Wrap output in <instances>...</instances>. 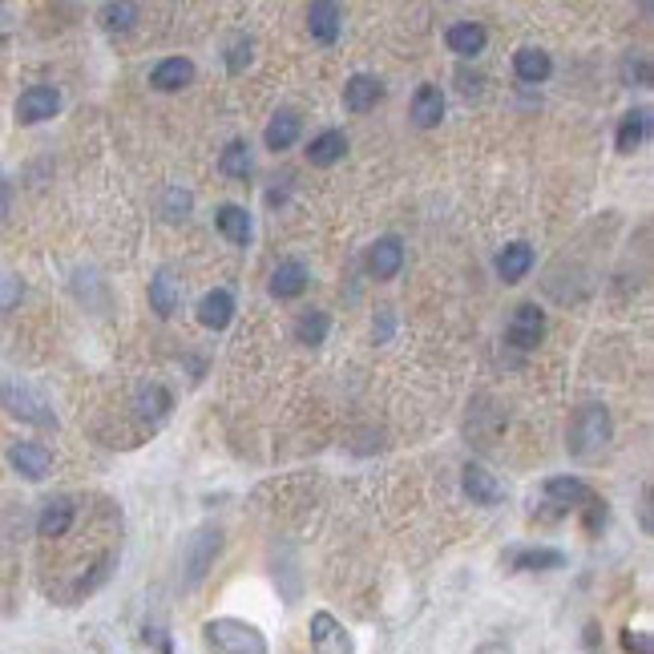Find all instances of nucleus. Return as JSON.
Wrapping results in <instances>:
<instances>
[{"mask_svg":"<svg viewBox=\"0 0 654 654\" xmlns=\"http://www.w3.org/2000/svg\"><path fill=\"white\" fill-rule=\"evenodd\" d=\"M562 566H566V554L550 550V545H537V550H513L509 554V570H517V574H541V570H562Z\"/></svg>","mask_w":654,"mask_h":654,"instance_id":"obj_18","label":"nucleus"},{"mask_svg":"<svg viewBox=\"0 0 654 654\" xmlns=\"http://www.w3.org/2000/svg\"><path fill=\"white\" fill-rule=\"evenodd\" d=\"M5 214H9V178L0 174V218H5Z\"/></svg>","mask_w":654,"mask_h":654,"instance_id":"obj_39","label":"nucleus"},{"mask_svg":"<svg viewBox=\"0 0 654 654\" xmlns=\"http://www.w3.org/2000/svg\"><path fill=\"white\" fill-rule=\"evenodd\" d=\"M622 81H626V85H650V61H646L642 53H630V57L622 61Z\"/></svg>","mask_w":654,"mask_h":654,"instance_id":"obj_34","label":"nucleus"},{"mask_svg":"<svg viewBox=\"0 0 654 654\" xmlns=\"http://www.w3.org/2000/svg\"><path fill=\"white\" fill-rule=\"evenodd\" d=\"M614 436V420H610V408L602 404H586L578 408L574 424H570V457L586 461V457H598Z\"/></svg>","mask_w":654,"mask_h":654,"instance_id":"obj_1","label":"nucleus"},{"mask_svg":"<svg viewBox=\"0 0 654 654\" xmlns=\"http://www.w3.org/2000/svg\"><path fill=\"white\" fill-rule=\"evenodd\" d=\"M202 634H206L214 654H267L263 630L243 622V618H210L202 626Z\"/></svg>","mask_w":654,"mask_h":654,"instance_id":"obj_2","label":"nucleus"},{"mask_svg":"<svg viewBox=\"0 0 654 654\" xmlns=\"http://www.w3.org/2000/svg\"><path fill=\"white\" fill-rule=\"evenodd\" d=\"M384 97V81L372 77V73H356L348 85H344V109L348 114H368V109Z\"/></svg>","mask_w":654,"mask_h":654,"instance_id":"obj_12","label":"nucleus"},{"mask_svg":"<svg viewBox=\"0 0 654 654\" xmlns=\"http://www.w3.org/2000/svg\"><path fill=\"white\" fill-rule=\"evenodd\" d=\"M218 550H223V529H218V525H198L186 537V545H182V578H186L190 590L202 586V578L210 574Z\"/></svg>","mask_w":654,"mask_h":654,"instance_id":"obj_3","label":"nucleus"},{"mask_svg":"<svg viewBox=\"0 0 654 654\" xmlns=\"http://www.w3.org/2000/svg\"><path fill=\"white\" fill-rule=\"evenodd\" d=\"M57 109H61V93H57L53 85H29V89L17 97V122L37 126V122L57 118Z\"/></svg>","mask_w":654,"mask_h":654,"instance_id":"obj_7","label":"nucleus"},{"mask_svg":"<svg viewBox=\"0 0 654 654\" xmlns=\"http://www.w3.org/2000/svg\"><path fill=\"white\" fill-rule=\"evenodd\" d=\"M505 336H509L513 348L533 352V348L541 344V336H545V311H541L537 303H521V307L513 311L509 327H505Z\"/></svg>","mask_w":654,"mask_h":654,"instance_id":"obj_6","label":"nucleus"},{"mask_svg":"<svg viewBox=\"0 0 654 654\" xmlns=\"http://www.w3.org/2000/svg\"><path fill=\"white\" fill-rule=\"evenodd\" d=\"M445 41H449V49H453L457 57L469 61V57H481V53H485L489 33H485V25H477V21H457V25H449Z\"/></svg>","mask_w":654,"mask_h":654,"instance_id":"obj_16","label":"nucleus"},{"mask_svg":"<svg viewBox=\"0 0 654 654\" xmlns=\"http://www.w3.org/2000/svg\"><path fill=\"white\" fill-rule=\"evenodd\" d=\"M586 505H590V513H586V529L598 533V525H606V501H594V497H590Z\"/></svg>","mask_w":654,"mask_h":654,"instance_id":"obj_37","label":"nucleus"},{"mask_svg":"<svg viewBox=\"0 0 654 654\" xmlns=\"http://www.w3.org/2000/svg\"><path fill=\"white\" fill-rule=\"evenodd\" d=\"M190 206H194V198H190V190H182V186H170V190L162 194V214L170 218V223L186 218V214H190Z\"/></svg>","mask_w":654,"mask_h":654,"instance_id":"obj_33","label":"nucleus"},{"mask_svg":"<svg viewBox=\"0 0 654 654\" xmlns=\"http://www.w3.org/2000/svg\"><path fill=\"white\" fill-rule=\"evenodd\" d=\"M170 408H174V400H170V392L162 384H146L138 392V412L146 420H162V416H170Z\"/></svg>","mask_w":654,"mask_h":654,"instance_id":"obj_30","label":"nucleus"},{"mask_svg":"<svg viewBox=\"0 0 654 654\" xmlns=\"http://www.w3.org/2000/svg\"><path fill=\"white\" fill-rule=\"evenodd\" d=\"M307 291V267L299 259H287L271 271V295L275 299H299Z\"/></svg>","mask_w":654,"mask_h":654,"instance_id":"obj_22","label":"nucleus"},{"mask_svg":"<svg viewBox=\"0 0 654 654\" xmlns=\"http://www.w3.org/2000/svg\"><path fill=\"white\" fill-rule=\"evenodd\" d=\"M646 134H650V109H630V114L618 122V138H614L618 154H634L646 142Z\"/></svg>","mask_w":654,"mask_h":654,"instance_id":"obj_25","label":"nucleus"},{"mask_svg":"<svg viewBox=\"0 0 654 654\" xmlns=\"http://www.w3.org/2000/svg\"><path fill=\"white\" fill-rule=\"evenodd\" d=\"M344 154H348V134L344 130H323L307 146V162L311 166H336Z\"/></svg>","mask_w":654,"mask_h":654,"instance_id":"obj_21","label":"nucleus"},{"mask_svg":"<svg viewBox=\"0 0 654 654\" xmlns=\"http://www.w3.org/2000/svg\"><path fill=\"white\" fill-rule=\"evenodd\" d=\"M461 489H465V497L473 501V505H497L501 497H505V485L485 469V465H465L461 469Z\"/></svg>","mask_w":654,"mask_h":654,"instance_id":"obj_9","label":"nucleus"},{"mask_svg":"<svg viewBox=\"0 0 654 654\" xmlns=\"http://www.w3.org/2000/svg\"><path fill=\"white\" fill-rule=\"evenodd\" d=\"M513 73H517L525 85H541L545 77L554 73V61H550V53H545V49L525 45V49L513 53Z\"/></svg>","mask_w":654,"mask_h":654,"instance_id":"obj_20","label":"nucleus"},{"mask_svg":"<svg viewBox=\"0 0 654 654\" xmlns=\"http://www.w3.org/2000/svg\"><path fill=\"white\" fill-rule=\"evenodd\" d=\"M235 319V295L227 287H214L198 299V323L210 327V332H223V327H231Z\"/></svg>","mask_w":654,"mask_h":654,"instance_id":"obj_11","label":"nucleus"},{"mask_svg":"<svg viewBox=\"0 0 654 654\" xmlns=\"http://www.w3.org/2000/svg\"><path fill=\"white\" fill-rule=\"evenodd\" d=\"M529 267H533V247H529V243H509V247L497 255V275H501L505 283H521V279L529 275Z\"/></svg>","mask_w":654,"mask_h":654,"instance_id":"obj_26","label":"nucleus"},{"mask_svg":"<svg viewBox=\"0 0 654 654\" xmlns=\"http://www.w3.org/2000/svg\"><path fill=\"white\" fill-rule=\"evenodd\" d=\"M307 634H311V650L315 654H356V642H352L348 626L336 614H327V610L311 614Z\"/></svg>","mask_w":654,"mask_h":654,"instance_id":"obj_5","label":"nucleus"},{"mask_svg":"<svg viewBox=\"0 0 654 654\" xmlns=\"http://www.w3.org/2000/svg\"><path fill=\"white\" fill-rule=\"evenodd\" d=\"M327 332H332V319H327V311H303L299 319H295V340L299 344H307V348H319L323 340H327Z\"/></svg>","mask_w":654,"mask_h":654,"instance_id":"obj_29","label":"nucleus"},{"mask_svg":"<svg viewBox=\"0 0 654 654\" xmlns=\"http://www.w3.org/2000/svg\"><path fill=\"white\" fill-rule=\"evenodd\" d=\"M190 81H194V61H186V57H166V61H158L154 73H150V85H154L158 93H178V89L190 85Z\"/></svg>","mask_w":654,"mask_h":654,"instance_id":"obj_19","label":"nucleus"},{"mask_svg":"<svg viewBox=\"0 0 654 654\" xmlns=\"http://www.w3.org/2000/svg\"><path fill=\"white\" fill-rule=\"evenodd\" d=\"M392 336V311H380V323H376V340H388Z\"/></svg>","mask_w":654,"mask_h":654,"instance_id":"obj_38","label":"nucleus"},{"mask_svg":"<svg viewBox=\"0 0 654 654\" xmlns=\"http://www.w3.org/2000/svg\"><path fill=\"white\" fill-rule=\"evenodd\" d=\"M73 513H77V509H73L69 497H53V501H45V509H41V517H37L41 537H61V533H69Z\"/></svg>","mask_w":654,"mask_h":654,"instance_id":"obj_27","label":"nucleus"},{"mask_svg":"<svg viewBox=\"0 0 654 654\" xmlns=\"http://www.w3.org/2000/svg\"><path fill=\"white\" fill-rule=\"evenodd\" d=\"M214 223H218V231H223V239H227V243H235V247H247V243H251V235H255V227H251V214H247L243 206H235V202L218 206V210H214Z\"/></svg>","mask_w":654,"mask_h":654,"instance_id":"obj_17","label":"nucleus"},{"mask_svg":"<svg viewBox=\"0 0 654 654\" xmlns=\"http://www.w3.org/2000/svg\"><path fill=\"white\" fill-rule=\"evenodd\" d=\"M9 465L25 477V481H45L49 469H53V453L41 445V441H17L9 449Z\"/></svg>","mask_w":654,"mask_h":654,"instance_id":"obj_8","label":"nucleus"},{"mask_svg":"<svg viewBox=\"0 0 654 654\" xmlns=\"http://www.w3.org/2000/svg\"><path fill=\"white\" fill-rule=\"evenodd\" d=\"M400 267H404V243H400L396 235L376 239V247L368 251V271H372L376 279H396Z\"/></svg>","mask_w":654,"mask_h":654,"instance_id":"obj_14","label":"nucleus"},{"mask_svg":"<svg viewBox=\"0 0 654 654\" xmlns=\"http://www.w3.org/2000/svg\"><path fill=\"white\" fill-rule=\"evenodd\" d=\"M441 118H445V93H441V85H420L412 93V122L420 130H432V126H441Z\"/></svg>","mask_w":654,"mask_h":654,"instance_id":"obj_15","label":"nucleus"},{"mask_svg":"<svg viewBox=\"0 0 654 654\" xmlns=\"http://www.w3.org/2000/svg\"><path fill=\"white\" fill-rule=\"evenodd\" d=\"M218 170H223L227 178H239V182H247V178H251V170H255V154H251V146H247L243 138L227 142V150L218 154Z\"/></svg>","mask_w":654,"mask_h":654,"instance_id":"obj_28","label":"nucleus"},{"mask_svg":"<svg viewBox=\"0 0 654 654\" xmlns=\"http://www.w3.org/2000/svg\"><path fill=\"white\" fill-rule=\"evenodd\" d=\"M251 57H255V41L247 33L231 37V45H227V73H243L251 65Z\"/></svg>","mask_w":654,"mask_h":654,"instance_id":"obj_32","label":"nucleus"},{"mask_svg":"<svg viewBox=\"0 0 654 654\" xmlns=\"http://www.w3.org/2000/svg\"><path fill=\"white\" fill-rule=\"evenodd\" d=\"M134 21H138V9L134 5H101V25L109 29V33H126V29H134Z\"/></svg>","mask_w":654,"mask_h":654,"instance_id":"obj_31","label":"nucleus"},{"mask_svg":"<svg viewBox=\"0 0 654 654\" xmlns=\"http://www.w3.org/2000/svg\"><path fill=\"white\" fill-rule=\"evenodd\" d=\"M150 307H154L162 319H170V315L182 307V283H178L170 271H158V275L150 279Z\"/></svg>","mask_w":654,"mask_h":654,"instance_id":"obj_24","label":"nucleus"},{"mask_svg":"<svg viewBox=\"0 0 654 654\" xmlns=\"http://www.w3.org/2000/svg\"><path fill=\"white\" fill-rule=\"evenodd\" d=\"M541 493L550 497V505H562V509H570V505H586L594 493H590V485L582 481V477H570V473H558V477H545V485H541Z\"/></svg>","mask_w":654,"mask_h":654,"instance_id":"obj_13","label":"nucleus"},{"mask_svg":"<svg viewBox=\"0 0 654 654\" xmlns=\"http://www.w3.org/2000/svg\"><path fill=\"white\" fill-rule=\"evenodd\" d=\"M481 654H509V646H497V642H493V646H485Z\"/></svg>","mask_w":654,"mask_h":654,"instance_id":"obj_40","label":"nucleus"},{"mask_svg":"<svg viewBox=\"0 0 654 654\" xmlns=\"http://www.w3.org/2000/svg\"><path fill=\"white\" fill-rule=\"evenodd\" d=\"M299 134H303V122H299V114H291V109H283V114H275L271 122H267V130H263V142H267V150H291L295 142H299Z\"/></svg>","mask_w":654,"mask_h":654,"instance_id":"obj_23","label":"nucleus"},{"mask_svg":"<svg viewBox=\"0 0 654 654\" xmlns=\"http://www.w3.org/2000/svg\"><path fill=\"white\" fill-rule=\"evenodd\" d=\"M0 408H5L9 416H17V420H25V424L57 428L53 404H49L37 388H29V384H21V380H5V384H0Z\"/></svg>","mask_w":654,"mask_h":654,"instance_id":"obj_4","label":"nucleus"},{"mask_svg":"<svg viewBox=\"0 0 654 654\" xmlns=\"http://www.w3.org/2000/svg\"><path fill=\"white\" fill-rule=\"evenodd\" d=\"M21 295H25V283L9 271H0V311H13L21 303Z\"/></svg>","mask_w":654,"mask_h":654,"instance_id":"obj_35","label":"nucleus"},{"mask_svg":"<svg viewBox=\"0 0 654 654\" xmlns=\"http://www.w3.org/2000/svg\"><path fill=\"white\" fill-rule=\"evenodd\" d=\"M307 33H311L319 45H336L340 33H344V13H340V5H332V0H315V5L307 9Z\"/></svg>","mask_w":654,"mask_h":654,"instance_id":"obj_10","label":"nucleus"},{"mask_svg":"<svg viewBox=\"0 0 654 654\" xmlns=\"http://www.w3.org/2000/svg\"><path fill=\"white\" fill-rule=\"evenodd\" d=\"M622 650H626V654H654L650 630H626V634H622Z\"/></svg>","mask_w":654,"mask_h":654,"instance_id":"obj_36","label":"nucleus"}]
</instances>
